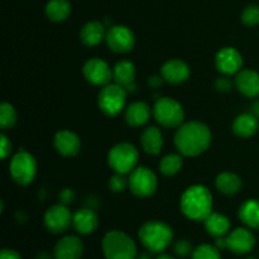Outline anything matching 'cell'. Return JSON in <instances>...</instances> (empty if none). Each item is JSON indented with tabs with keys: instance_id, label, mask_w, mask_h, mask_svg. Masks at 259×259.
Segmentation results:
<instances>
[{
	"instance_id": "1",
	"label": "cell",
	"mask_w": 259,
	"mask_h": 259,
	"mask_svg": "<svg viewBox=\"0 0 259 259\" xmlns=\"http://www.w3.org/2000/svg\"><path fill=\"white\" fill-rule=\"evenodd\" d=\"M211 144V132L201 121H187L177 128L175 146L177 151L186 157H196L204 153Z\"/></svg>"
},
{
	"instance_id": "2",
	"label": "cell",
	"mask_w": 259,
	"mask_h": 259,
	"mask_svg": "<svg viewBox=\"0 0 259 259\" xmlns=\"http://www.w3.org/2000/svg\"><path fill=\"white\" fill-rule=\"evenodd\" d=\"M182 214L194 222H204L212 212V195L204 185H194L185 190L180 200Z\"/></svg>"
},
{
	"instance_id": "3",
	"label": "cell",
	"mask_w": 259,
	"mask_h": 259,
	"mask_svg": "<svg viewBox=\"0 0 259 259\" xmlns=\"http://www.w3.org/2000/svg\"><path fill=\"white\" fill-rule=\"evenodd\" d=\"M141 243L152 253H162L174 240V230L167 223L151 220L144 223L138 232Z\"/></svg>"
},
{
	"instance_id": "4",
	"label": "cell",
	"mask_w": 259,
	"mask_h": 259,
	"mask_svg": "<svg viewBox=\"0 0 259 259\" xmlns=\"http://www.w3.org/2000/svg\"><path fill=\"white\" fill-rule=\"evenodd\" d=\"M103 253L106 259H136V242L120 230H111L103 238Z\"/></svg>"
},
{
	"instance_id": "5",
	"label": "cell",
	"mask_w": 259,
	"mask_h": 259,
	"mask_svg": "<svg viewBox=\"0 0 259 259\" xmlns=\"http://www.w3.org/2000/svg\"><path fill=\"white\" fill-rule=\"evenodd\" d=\"M153 118L164 128H179L184 124L185 110L181 104L174 98L163 96L154 103Z\"/></svg>"
},
{
	"instance_id": "6",
	"label": "cell",
	"mask_w": 259,
	"mask_h": 259,
	"mask_svg": "<svg viewBox=\"0 0 259 259\" xmlns=\"http://www.w3.org/2000/svg\"><path fill=\"white\" fill-rule=\"evenodd\" d=\"M139 159V152L132 143H118L109 151V167L116 174H131L137 168Z\"/></svg>"
},
{
	"instance_id": "7",
	"label": "cell",
	"mask_w": 259,
	"mask_h": 259,
	"mask_svg": "<svg viewBox=\"0 0 259 259\" xmlns=\"http://www.w3.org/2000/svg\"><path fill=\"white\" fill-rule=\"evenodd\" d=\"M126 101V90L118 83H108L103 86L98 96L99 109L106 116H118L123 111Z\"/></svg>"
},
{
	"instance_id": "8",
	"label": "cell",
	"mask_w": 259,
	"mask_h": 259,
	"mask_svg": "<svg viewBox=\"0 0 259 259\" xmlns=\"http://www.w3.org/2000/svg\"><path fill=\"white\" fill-rule=\"evenodd\" d=\"M9 172L14 182L20 186L32 184L37 175V161L29 152L20 151L10 159Z\"/></svg>"
},
{
	"instance_id": "9",
	"label": "cell",
	"mask_w": 259,
	"mask_h": 259,
	"mask_svg": "<svg viewBox=\"0 0 259 259\" xmlns=\"http://www.w3.org/2000/svg\"><path fill=\"white\" fill-rule=\"evenodd\" d=\"M129 190L138 197H149L156 192L158 180L148 167H137L129 175Z\"/></svg>"
},
{
	"instance_id": "10",
	"label": "cell",
	"mask_w": 259,
	"mask_h": 259,
	"mask_svg": "<svg viewBox=\"0 0 259 259\" xmlns=\"http://www.w3.org/2000/svg\"><path fill=\"white\" fill-rule=\"evenodd\" d=\"M106 45L115 53L131 52L136 45V35L125 25H113L106 32Z\"/></svg>"
},
{
	"instance_id": "11",
	"label": "cell",
	"mask_w": 259,
	"mask_h": 259,
	"mask_svg": "<svg viewBox=\"0 0 259 259\" xmlns=\"http://www.w3.org/2000/svg\"><path fill=\"white\" fill-rule=\"evenodd\" d=\"M72 218L67 205H53L45 214V227L52 234H61L72 225Z\"/></svg>"
},
{
	"instance_id": "12",
	"label": "cell",
	"mask_w": 259,
	"mask_h": 259,
	"mask_svg": "<svg viewBox=\"0 0 259 259\" xmlns=\"http://www.w3.org/2000/svg\"><path fill=\"white\" fill-rule=\"evenodd\" d=\"M82 73L88 82L95 86H105L113 80V68L99 57L90 58L82 67Z\"/></svg>"
},
{
	"instance_id": "13",
	"label": "cell",
	"mask_w": 259,
	"mask_h": 259,
	"mask_svg": "<svg viewBox=\"0 0 259 259\" xmlns=\"http://www.w3.org/2000/svg\"><path fill=\"white\" fill-rule=\"evenodd\" d=\"M255 243L257 240L254 234L247 228H237L227 237L228 249L238 255L248 254L252 252L255 247Z\"/></svg>"
},
{
	"instance_id": "14",
	"label": "cell",
	"mask_w": 259,
	"mask_h": 259,
	"mask_svg": "<svg viewBox=\"0 0 259 259\" xmlns=\"http://www.w3.org/2000/svg\"><path fill=\"white\" fill-rule=\"evenodd\" d=\"M215 66L218 71L225 76L235 75L243 67V57L237 48L224 47L217 53Z\"/></svg>"
},
{
	"instance_id": "15",
	"label": "cell",
	"mask_w": 259,
	"mask_h": 259,
	"mask_svg": "<svg viewBox=\"0 0 259 259\" xmlns=\"http://www.w3.org/2000/svg\"><path fill=\"white\" fill-rule=\"evenodd\" d=\"M83 254V243L77 235H66L61 238L55 247V259H81Z\"/></svg>"
},
{
	"instance_id": "16",
	"label": "cell",
	"mask_w": 259,
	"mask_h": 259,
	"mask_svg": "<svg viewBox=\"0 0 259 259\" xmlns=\"http://www.w3.org/2000/svg\"><path fill=\"white\" fill-rule=\"evenodd\" d=\"M53 144L56 151L63 157H75L81 149V141L77 134L67 129L56 133Z\"/></svg>"
},
{
	"instance_id": "17",
	"label": "cell",
	"mask_w": 259,
	"mask_h": 259,
	"mask_svg": "<svg viewBox=\"0 0 259 259\" xmlns=\"http://www.w3.org/2000/svg\"><path fill=\"white\" fill-rule=\"evenodd\" d=\"M190 73L191 71H190L189 65L177 58L167 61L161 68V76L163 77V80L172 85L185 82L190 77Z\"/></svg>"
},
{
	"instance_id": "18",
	"label": "cell",
	"mask_w": 259,
	"mask_h": 259,
	"mask_svg": "<svg viewBox=\"0 0 259 259\" xmlns=\"http://www.w3.org/2000/svg\"><path fill=\"white\" fill-rule=\"evenodd\" d=\"M240 94L250 99L259 98V73L254 70H240L234 80Z\"/></svg>"
},
{
	"instance_id": "19",
	"label": "cell",
	"mask_w": 259,
	"mask_h": 259,
	"mask_svg": "<svg viewBox=\"0 0 259 259\" xmlns=\"http://www.w3.org/2000/svg\"><path fill=\"white\" fill-rule=\"evenodd\" d=\"M72 227L78 234L89 235L93 234L99 227V217L93 209H80L73 214Z\"/></svg>"
},
{
	"instance_id": "20",
	"label": "cell",
	"mask_w": 259,
	"mask_h": 259,
	"mask_svg": "<svg viewBox=\"0 0 259 259\" xmlns=\"http://www.w3.org/2000/svg\"><path fill=\"white\" fill-rule=\"evenodd\" d=\"M258 119L253 113L240 114L233 121V132L239 138H250L259 131Z\"/></svg>"
},
{
	"instance_id": "21",
	"label": "cell",
	"mask_w": 259,
	"mask_h": 259,
	"mask_svg": "<svg viewBox=\"0 0 259 259\" xmlns=\"http://www.w3.org/2000/svg\"><path fill=\"white\" fill-rule=\"evenodd\" d=\"M106 32L104 24L98 20L89 22L81 28L80 30V39L86 47H95L100 45L106 38Z\"/></svg>"
},
{
	"instance_id": "22",
	"label": "cell",
	"mask_w": 259,
	"mask_h": 259,
	"mask_svg": "<svg viewBox=\"0 0 259 259\" xmlns=\"http://www.w3.org/2000/svg\"><path fill=\"white\" fill-rule=\"evenodd\" d=\"M153 114L151 106L144 101H136L131 104L125 110V120L128 125L142 126L151 119V115Z\"/></svg>"
},
{
	"instance_id": "23",
	"label": "cell",
	"mask_w": 259,
	"mask_h": 259,
	"mask_svg": "<svg viewBox=\"0 0 259 259\" xmlns=\"http://www.w3.org/2000/svg\"><path fill=\"white\" fill-rule=\"evenodd\" d=\"M142 148L146 153L158 156L163 147V136L157 126H148L141 136Z\"/></svg>"
},
{
	"instance_id": "24",
	"label": "cell",
	"mask_w": 259,
	"mask_h": 259,
	"mask_svg": "<svg viewBox=\"0 0 259 259\" xmlns=\"http://www.w3.org/2000/svg\"><path fill=\"white\" fill-rule=\"evenodd\" d=\"M205 229L212 238L227 237L230 230V220L225 215L219 212H211L204 220Z\"/></svg>"
},
{
	"instance_id": "25",
	"label": "cell",
	"mask_w": 259,
	"mask_h": 259,
	"mask_svg": "<svg viewBox=\"0 0 259 259\" xmlns=\"http://www.w3.org/2000/svg\"><path fill=\"white\" fill-rule=\"evenodd\" d=\"M215 186L218 191L227 196H233L237 195L242 190L243 181L237 174L233 172H223L215 180Z\"/></svg>"
},
{
	"instance_id": "26",
	"label": "cell",
	"mask_w": 259,
	"mask_h": 259,
	"mask_svg": "<svg viewBox=\"0 0 259 259\" xmlns=\"http://www.w3.org/2000/svg\"><path fill=\"white\" fill-rule=\"evenodd\" d=\"M239 219L249 229L259 230V200L249 199L239 207Z\"/></svg>"
},
{
	"instance_id": "27",
	"label": "cell",
	"mask_w": 259,
	"mask_h": 259,
	"mask_svg": "<svg viewBox=\"0 0 259 259\" xmlns=\"http://www.w3.org/2000/svg\"><path fill=\"white\" fill-rule=\"evenodd\" d=\"M134 78H136V66L131 61H119L113 68V80L114 82L118 85L126 86L134 83Z\"/></svg>"
},
{
	"instance_id": "28",
	"label": "cell",
	"mask_w": 259,
	"mask_h": 259,
	"mask_svg": "<svg viewBox=\"0 0 259 259\" xmlns=\"http://www.w3.org/2000/svg\"><path fill=\"white\" fill-rule=\"evenodd\" d=\"M71 3L68 0H50L46 5V14L52 22H63L71 14Z\"/></svg>"
},
{
	"instance_id": "29",
	"label": "cell",
	"mask_w": 259,
	"mask_h": 259,
	"mask_svg": "<svg viewBox=\"0 0 259 259\" xmlns=\"http://www.w3.org/2000/svg\"><path fill=\"white\" fill-rule=\"evenodd\" d=\"M184 166V159H182V154L171 153L164 156L159 162V171L164 176H175L179 174L180 169Z\"/></svg>"
},
{
	"instance_id": "30",
	"label": "cell",
	"mask_w": 259,
	"mask_h": 259,
	"mask_svg": "<svg viewBox=\"0 0 259 259\" xmlns=\"http://www.w3.org/2000/svg\"><path fill=\"white\" fill-rule=\"evenodd\" d=\"M18 115L17 110L10 103H2L0 105V126L3 131H9L17 124Z\"/></svg>"
},
{
	"instance_id": "31",
	"label": "cell",
	"mask_w": 259,
	"mask_h": 259,
	"mask_svg": "<svg viewBox=\"0 0 259 259\" xmlns=\"http://www.w3.org/2000/svg\"><path fill=\"white\" fill-rule=\"evenodd\" d=\"M192 259H222L220 249L212 244H201L194 249Z\"/></svg>"
},
{
	"instance_id": "32",
	"label": "cell",
	"mask_w": 259,
	"mask_h": 259,
	"mask_svg": "<svg viewBox=\"0 0 259 259\" xmlns=\"http://www.w3.org/2000/svg\"><path fill=\"white\" fill-rule=\"evenodd\" d=\"M242 22L247 27H255L259 24V7L249 5L242 13Z\"/></svg>"
},
{
	"instance_id": "33",
	"label": "cell",
	"mask_w": 259,
	"mask_h": 259,
	"mask_svg": "<svg viewBox=\"0 0 259 259\" xmlns=\"http://www.w3.org/2000/svg\"><path fill=\"white\" fill-rule=\"evenodd\" d=\"M126 187H129V180L125 179V175L115 172L109 180V189L113 192H123Z\"/></svg>"
},
{
	"instance_id": "34",
	"label": "cell",
	"mask_w": 259,
	"mask_h": 259,
	"mask_svg": "<svg viewBox=\"0 0 259 259\" xmlns=\"http://www.w3.org/2000/svg\"><path fill=\"white\" fill-rule=\"evenodd\" d=\"M194 249L195 248L192 247L191 243L186 239L179 240V242L175 243V245H174L175 253H176V255H179V257H181V258H186V257H189V255H192Z\"/></svg>"
},
{
	"instance_id": "35",
	"label": "cell",
	"mask_w": 259,
	"mask_h": 259,
	"mask_svg": "<svg viewBox=\"0 0 259 259\" xmlns=\"http://www.w3.org/2000/svg\"><path fill=\"white\" fill-rule=\"evenodd\" d=\"M0 138H2V149H0V154H2L3 159H7L13 152L12 142H10V139L8 138L4 133L0 136Z\"/></svg>"
},
{
	"instance_id": "36",
	"label": "cell",
	"mask_w": 259,
	"mask_h": 259,
	"mask_svg": "<svg viewBox=\"0 0 259 259\" xmlns=\"http://www.w3.org/2000/svg\"><path fill=\"white\" fill-rule=\"evenodd\" d=\"M232 86V80H230L229 77H227V76L218 78L217 82H215V88H217V90L219 91V93H228V91H230Z\"/></svg>"
},
{
	"instance_id": "37",
	"label": "cell",
	"mask_w": 259,
	"mask_h": 259,
	"mask_svg": "<svg viewBox=\"0 0 259 259\" xmlns=\"http://www.w3.org/2000/svg\"><path fill=\"white\" fill-rule=\"evenodd\" d=\"M60 199H61V204L67 205V204H70V202L73 201V199H75V194H73L72 190L65 189L60 194Z\"/></svg>"
},
{
	"instance_id": "38",
	"label": "cell",
	"mask_w": 259,
	"mask_h": 259,
	"mask_svg": "<svg viewBox=\"0 0 259 259\" xmlns=\"http://www.w3.org/2000/svg\"><path fill=\"white\" fill-rule=\"evenodd\" d=\"M0 259H22V257H20V254L17 250L5 248V249H3L2 253H0Z\"/></svg>"
},
{
	"instance_id": "39",
	"label": "cell",
	"mask_w": 259,
	"mask_h": 259,
	"mask_svg": "<svg viewBox=\"0 0 259 259\" xmlns=\"http://www.w3.org/2000/svg\"><path fill=\"white\" fill-rule=\"evenodd\" d=\"M162 81H164L162 76L161 77H159V76H152V77H149L148 83L152 88H159V86L162 85Z\"/></svg>"
},
{
	"instance_id": "40",
	"label": "cell",
	"mask_w": 259,
	"mask_h": 259,
	"mask_svg": "<svg viewBox=\"0 0 259 259\" xmlns=\"http://www.w3.org/2000/svg\"><path fill=\"white\" fill-rule=\"evenodd\" d=\"M157 259H176V258L172 257V255H168V254H161L157 257Z\"/></svg>"
},
{
	"instance_id": "41",
	"label": "cell",
	"mask_w": 259,
	"mask_h": 259,
	"mask_svg": "<svg viewBox=\"0 0 259 259\" xmlns=\"http://www.w3.org/2000/svg\"><path fill=\"white\" fill-rule=\"evenodd\" d=\"M35 259H51L48 257V254H46V253H40V254L37 255V258Z\"/></svg>"
},
{
	"instance_id": "42",
	"label": "cell",
	"mask_w": 259,
	"mask_h": 259,
	"mask_svg": "<svg viewBox=\"0 0 259 259\" xmlns=\"http://www.w3.org/2000/svg\"><path fill=\"white\" fill-rule=\"evenodd\" d=\"M247 259H257V258H254V257H249V258H247Z\"/></svg>"
}]
</instances>
